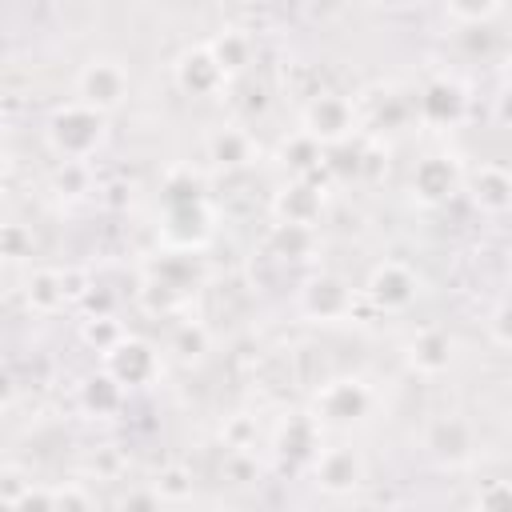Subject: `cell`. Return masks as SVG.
<instances>
[{"instance_id": "obj_2", "label": "cell", "mask_w": 512, "mask_h": 512, "mask_svg": "<svg viewBox=\"0 0 512 512\" xmlns=\"http://www.w3.org/2000/svg\"><path fill=\"white\" fill-rule=\"evenodd\" d=\"M124 88H128V76L120 64L112 60H92L84 72H80V96L88 108H112L124 100Z\"/></svg>"}, {"instance_id": "obj_4", "label": "cell", "mask_w": 512, "mask_h": 512, "mask_svg": "<svg viewBox=\"0 0 512 512\" xmlns=\"http://www.w3.org/2000/svg\"><path fill=\"white\" fill-rule=\"evenodd\" d=\"M372 296H376V304H384V308H404V304L416 296V280H412L400 264H384V268H376V276H372Z\"/></svg>"}, {"instance_id": "obj_5", "label": "cell", "mask_w": 512, "mask_h": 512, "mask_svg": "<svg viewBox=\"0 0 512 512\" xmlns=\"http://www.w3.org/2000/svg\"><path fill=\"white\" fill-rule=\"evenodd\" d=\"M316 476H320V484H324V488L344 492V488H352V484L360 480V460H356L348 448H332V452H324V456H320Z\"/></svg>"}, {"instance_id": "obj_3", "label": "cell", "mask_w": 512, "mask_h": 512, "mask_svg": "<svg viewBox=\"0 0 512 512\" xmlns=\"http://www.w3.org/2000/svg\"><path fill=\"white\" fill-rule=\"evenodd\" d=\"M220 76H224V68H220V64H216V56H212V52H204V48L184 52V56H180V64H176V80H180L188 92H196V96L212 92V88L220 84Z\"/></svg>"}, {"instance_id": "obj_13", "label": "cell", "mask_w": 512, "mask_h": 512, "mask_svg": "<svg viewBox=\"0 0 512 512\" xmlns=\"http://www.w3.org/2000/svg\"><path fill=\"white\" fill-rule=\"evenodd\" d=\"M432 448L440 456H464L468 452V428L460 420H440L432 428Z\"/></svg>"}, {"instance_id": "obj_7", "label": "cell", "mask_w": 512, "mask_h": 512, "mask_svg": "<svg viewBox=\"0 0 512 512\" xmlns=\"http://www.w3.org/2000/svg\"><path fill=\"white\" fill-rule=\"evenodd\" d=\"M472 196H476V204L500 212V208L512 204V176H508L504 168H492V164H488V168L476 172V180H472Z\"/></svg>"}, {"instance_id": "obj_10", "label": "cell", "mask_w": 512, "mask_h": 512, "mask_svg": "<svg viewBox=\"0 0 512 512\" xmlns=\"http://www.w3.org/2000/svg\"><path fill=\"white\" fill-rule=\"evenodd\" d=\"M448 360H452V348H448V340L440 332H424L412 344V364L424 368V372H440V368H448Z\"/></svg>"}, {"instance_id": "obj_21", "label": "cell", "mask_w": 512, "mask_h": 512, "mask_svg": "<svg viewBox=\"0 0 512 512\" xmlns=\"http://www.w3.org/2000/svg\"><path fill=\"white\" fill-rule=\"evenodd\" d=\"M152 508H156V504H152L148 496H136V500H132V512H152ZM124 512H128V508H124Z\"/></svg>"}, {"instance_id": "obj_8", "label": "cell", "mask_w": 512, "mask_h": 512, "mask_svg": "<svg viewBox=\"0 0 512 512\" xmlns=\"http://www.w3.org/2000/svg\"><path fill=\"white\" fill-rule=\"evenodd\" d=\"M348 104L340 96H316L312 108H308V124L316 136H340L348 128Z\"/></svg>"}, {"instance_id": "obj_9", "label": "cell", "mask_w": 512, "mask_h": 512, "mask_svg": "<svg viewBox=\"0 0 512 512\" xmlns=\"http://www.w3.org/2000/svg\"><path fill=\"white\" fill-rule=\"evenodd\" d=\"M452 184H456V172H452V164L448 160H424L420 168H416V176H412V188L424 196V200H444L448 192H452Z\"/></svg>"}, {"instance_id": "obj_18", "label": "cell", "mask_w": 512, "mask_h": 512, "mask_svg": "<svg viewBox=\"0 0 512 512\" xmlns=\"http://www.w3.org/2000/svg\"><path fill=\"white\" fill-rule=\"evenodd\" d=\"M476 512H512V484H488L476 500Z\"/></svg>"}, {"instance_id": "obj_1", "label": "cell", "mask_w": 512, "mask_h": 512, "mask_svg": "<svg viewBox=\"0 0 512 512\" xmlns=\"http://www.w3.org/2000/svg\"><path fill=\"white\" fill-rule=\"evenodd\" d=\"M48 136H52V144H56L60 156L80 160V156H88V152L100 144V136H104V116H100L96 108H88V104L60 108V112L52 116Z\"/></svg>"}, {"instance_id": "obj_11", "label": "cell", "mask_w": 512, "mask_h": 512, "mask_svg": "<svg viewBox=\"0 0 512 512\" xmlns=\"http://www.w3.org/2000/svg\"><path fill=\"white\" fill-rule=\"evenodd\" d=\"M112 372L120 376V380H144L148 372H152V352L144 348V344H124V348H116L112 352Z\"/></svg>"}, {"instance_id": "obj_22", "label": "cell", "mask_w": 512, "mask_h": 512, "mask_svg": "<svg viewBox=\"0 0 512 512\" xmlns=\"http://www.w3.org/2000/svg\"><path fill=\"white\" fill-rule=\"evenodd\" d=\"M508 80H512V56H508Z\"/></svg>"}, {"instance_id": "obj_20", "label": "cell", "mask_w": 512, "mask_h": 512, "mask_svg": "<svg viewBox=\"0 0 512 512\" xmlns=\"http://www.w3.org/2000/svg\"><path fill=\"white\" fill-rule=\"evenodd\" d=\"M184 480V472L180 468H172V472H164V480H160V492H172V496H184L192 484H180Z\"/></svg>"}, {"instance_id": "obj_14", "label": "cell", "mask_w": 512, "mask_h": 512, "mask_svg": "<svg viewBox=\"0 0 512 512\" xmlns=\"http://www.w3.org/2000/svg\"><path fill=\"white\" fill-rule=\"evenodd\" d=\"M436 108H444V116H440V120H452V116L464 108L460 88H456V84H448V80L432 84V88L424 92V112H428V116H436Z\"/></svg>"}, {"instance_id": "obj_12", "label": "cell", "mask_w": 512, "mask_h": 512, "mask_svg": "<svg viewBox=\"0 0 512 512\" xmlns=\"http://www.w3.org/2000/svg\"><path fill=\"white\" fill-rule=\"evenodd\" d=\"M348 308V288L340 280H316L308 288V312H320V316H336Z\"/></svg>"}, {"instance_id": "obj_15", "label": "cell", "mask_w": 512, "mask_h": 512, "mask_svg": "<svg viewBox=\"0 0 512 512\" xmlns=\"http://www.w3.org/2000/svg\"><path fill=\"white\" fill-rule=\"evenodd\" d=\"M244 156H248V144H244L240 132H220L212 140V160H220V164H244Z\"/></svg>"}, {"instance_id": "obj_16", "label": "cell", "mask_w": 512, "mask_h": 512, "mask_svg": "<svg viewBox=\"0 0 512 512\" xmlns=\"http://www.w3.org/2000/svg\"><path fill=\"white\" fill-rule=\"evenodd\" d=\"M28 296H36V300H40V308H52V304H60V300H64V280H60V276H52V272H40V276H32Z\"/></svg>"}, {"instance_id": "obj_6", "label": "cell", "mask_w": 512, "mask_h": 512, "mask_svg": "<svg viewBox=\"0 0 512 512\" xmlns=\"http://www.w3.org/2000/svg\"><path fill=\"white\" fill-rule=\"evenodd\" d=\"M320 404H324V416L328 420H356L368 408V392L360 384H352V380H340V384H332L320 396Z\"/></svg>"}, {"instance_id": "obj_19", "label": "cell", "mask_w": 512, "mask_h": 512, "mask_svg": "<svg viewBox=\"0 0 512 512\" xmlns=\"http://www.w3.org/2000/svg\"><path fill=\"white\" fill-rule=\"evenodd\" d=\"M492 332H496V340H500V344H508V348H512V304H504V308L496 312Z\"/></svg>"}, {"instance_id": "obj_17", "label": "cell", "mask_w": 512, "mask_h": 512, "mask_svg": "<svg viewBox=\"0 0 512 512\" xmlns=\"http://www.w3.org/2000/svg\"><path fill=\"white\" fill-rule=\"evenodd\" d=\"M212 56H216V64H220V68H240V64H244V56H248V48H244V40H240V36H224V40H216V44H212Z\"/></svg>"}]
</instances>
